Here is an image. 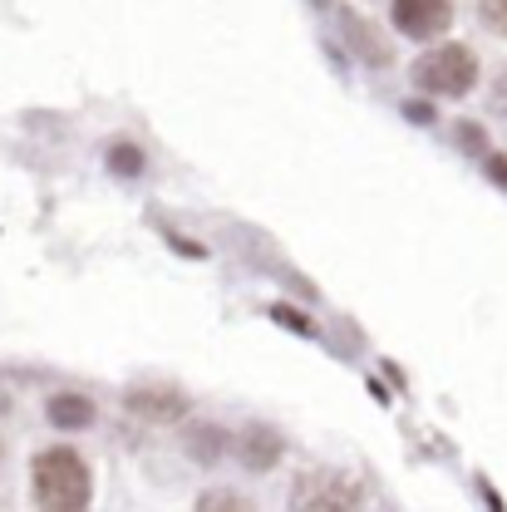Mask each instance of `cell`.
<instances>
[{
	"mask_svg": "<svg viewBox=\"0 0 507 512\" xmlns=\"http://www.w3.org/2000/svg\"><path fill=\"white\" fill-rule=\"evenodd\" d=\"M281 453H286V439H281L276 429H266V424H247V429L237 434V463H242V468H252V473L276 468V463H281Z\"/></svg>",
	"mask_w": 507,
	"mask_h": 512,
	"instance_id": "obj_6",
	"label": "cell"
},
{
	"mask_svg": "<svg viewBox=\"0 0 507 512\" xmlns=\"http://www.w3.org/2000/svg\"><path fill=\"white\" fill-rule=\"evenodd\" d=\"M30 483H35V503L50 512H84L94 498L89 463L74 448H45L30 468Z\"/></svg>",
	"mask_w": 507,
	"mask_h": 512,
	"instance_id": "obj_1",
	"label": "cell"
},
{
	"mask_svg": "<svg viewBox=\"0 0 507 512\" xmlns=\"http://www.w3.org/2000/svg\"><path fill=\"white\" fill-rule=\"evenodd\" d=\"M488 178H493L498 188H507V153H493V158H488Z\"/></svg>",
	"mask_w": 507,
	"mask_h": 512,
	"instance_id": "obj_12",
	"label": "cell"
},
{
	"mask_svg": "<svg viewBox=\"0 0 507 512\" xmlns=\"http://www.w3.org/2000/svg\"><path fill=\"white\" fill-rule=\"evenodd\" d=\"M296 508L301 512H355V508H365V488L350 473L320 468V473H306L296 483Z\"/></svg>",
	"mask_w": 507,
	"mask_h": 512,
	"instance_id": "obj_3",
	"label": "cell"
},
{
	"mask_svg": "<svg viewBox=\"0 0 507 512\" xmlns=\"http://www.w3.org/2000/svg\"><path fill=\"white\" fill-rule=\"evenodd\" d=\"M458 138H463V148H483V128L463 124V128H458Z\"/></svg>",
	"mask_w": 507,
	"mask_h": 512,
	"instance_id": "obj_13",
	"label": "cell"
},
{
	"mask_svg": "<svg viewBox=\"0 0 507 512\" xmlns=\"http://www.w3.org/2000/svg\"><path fill=\"white\" fill-rule=\"evenodd\" d=\"M188 453L197 458V463H217V458H222V434H217V429L188 434Z\"/></svg>",
	"mask_w": 507,
	"mask_h": 512,
	"instance_id": "obj_8",
	"label": "cell"
},
{
	"mask_svg": "<svg viewBox=\"0 0 507 512\" xmlns=\"http://www.w3.org/2000/svg\"><path fill=\"white\" fill-rule=\"evenodd\" d=\"M414 84L439 99H463L478 84V55L468 45H439L414 64Z\"/></svg>",
	"mask_w": 507,
	"mask_h": 512,
	"instance_id": "obj_2",
	"label": "cell"
},
{
	"mask_svg": "<svg viewBox=\"0 0 507 512\" xmlns=\"http://www.w3.org/2000/svg\"><path fill=\"white\" fill-rule=\"evenodd\" d=\"M109 163H114L119 173H138V163H143V158H138L133 148H114V153H109Z\"/></svg>",
	"mask_w": 507,
	"mask_h": 512,
	"instance_id": "obj_11",
	"label": "cell"
},
{
	"mask_svg": "<svg viewBox=\"0 0 507 512\" xmlns=\"http://www.w3.org/2000/svg\"><path fill=\"white\" fill-rule=\"evenodd\" d=\"M50 424L55 429H89L94 424V399H84V394H55L50 399Z\"/></svg>",
	"mask_w": 507,
	"mask_h": 512,
	"instance_id": "obj_7",
	"label": "cell"
},
{
	"mask_svg": "<svg viewBox=\"0 0 507 512\" xmlns=\"http://www.w3.org/2000/svg\"><path fill=\"white\" fill-rule=\"evenodd\" d=\"M197 508L237 512V508H242V498H237V493H227V488H212V493H202V498H197Z\"/></svg>",
	"mask_w": 507,
	"mask_h": 512,
	"instance_id": "obj_10",
	"label": "cell"
},
{
	"mask_svg": "<svg viewBox=\"0 0 507 512\" xmlns=\"http://www.w3.org/2000/svg\"><path fill=\"white\" fill-rule=\"evenodd\" d=\"M128 414L133 419H148V424H173L188 414V399L178 389H163V384H143V389H128Z\"/></svg>",
	"mask_w": 507,
	"mask_h": 512,
	"instance_id": "obj_5",
	"label": "cell"
},
{
	"mask_svg": "<svg viewBox=\"0 0 507 512\" xmlns=\"http://www.w3.org/2000/svg\"><path fill=\"white\" fill-rule=\"evenodd\" d=\"M453 25V0H394V30L409 40H439Z\"/></svg>",
	"mask_w": 507,
	"mask_h": 512,
	"instance_id": "obj_4",
	"label": "cell"
},
{
	"mask_svg": "<svg viewBox=\"0 0 507 512\" xmlns=\"http://www.w3.org/2000/svg\"><path fill=\"white\" fill-rule=\"evenodd\" d=\"M493 104H498V114H507V69L498 74V84H493Z\"/></svg>",
	"mask_w": 507,
	"mask_h": 512,
	"instance_id": "obj_14",
	"label": "cell"
},
{
	"mask_svg": "<svg viewBox=\"0 0 507 512\" xmlns=\"http://www.w3.org/2000/svg\"><path fill=\"white\" fill-rule=\"evenodd\" d=\"M478 20L493 35H507V0H478Z\"/></svg>",
	"mask_w": 507,
	"mask_h": 512,
	"instance_id": "obj_9",
	"label": "cell"
}]
</instances>
